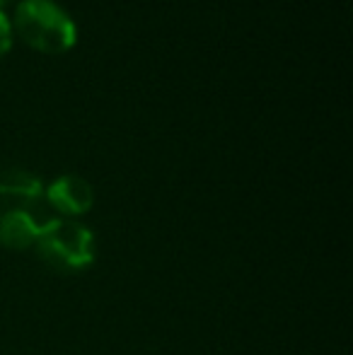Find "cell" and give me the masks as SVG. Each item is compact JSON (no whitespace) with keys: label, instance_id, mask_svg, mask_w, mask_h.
I'll return each mask as SVG.
<instances>
[{"label":"cell","instance_id":"cell-2","mask_svg":"<svg viewBox=\"0 0 353 355\" xmlns=\"http://www.w3.org/2000/svg\"><path fill=\"white\" fill-rule=\"evenodd\" d=\"M12 32L42 53H63L76 44L78 29L71 15L53 0H22L15 10Z\"/></svg>","mask_w":353,"mask_h":355},{"label":"cell","instance_id":"cell-1","mask_svg":"<svg viewBox=\"0 0 353 355\" xmlns=\"http://www.w3.org/2000/svg\"><path fill=\"white\" fill-rule=\"evenodd\" d=\"M34 249L44 263L61 273L85 271L92 266L94 252H97L94 234L87 225L73 218H58V215L42 225Z\"/></svg>","mask_w":353,"mask_h":355},{"label":"cell","instance_id":"cell-3","mask_svg":"<svg viewBox=\"0 0 353 355\" xmlns=\"http://www.w3.org/2000/svg\"><path fill=\"white\" fill-rule=\"evenodd\" d=\"M37 213L51 218L46 201H44V187L37 177L27 172H5L0 174V218L8 213Z\"/></svg>","mask_w":353,"mask_h":355},{"label":"cell","instance_id":"cell-5","mask_svg":"<svg viewBox=\"0 0 353 355\" xmlns=\"http://www.w3.org/2000/svg\"><path fill=\"white\" fill-rule=\"evenodd\" d=\"M51 218H44V215L27 213V211L3 215L0 218V247L12 249V252L34 249L39 232H42V225Z\"/></svg>","mask_w":353,"mask_h":355},{"label":"cell","instance_id":"cell-4","mask_svg":"<svg viewBox=\"0 0 353 355\" xmlns=\"http://www.w3.org/2000/svg\"><path fill=\"white\" fill-rule=\"evenodd\" d=\"M44 201L53 215L76 220L92 208L94 191L87 179L76 177V174H63L44 189Z\"/></svg>","mask_w":353,"mask_h":355},{"label":"cell","instance_id":"cell-6","mask_svg":"<svg viewBox=\"0 0 353 355\" xmlns=\"http://www.w3.org/2000/svg\"><path fill=\"white\" fill-rule=\"evenodd\" d=\"M10 46H12V24H10L8 15L0 10V56H5Z\"/></svg>","mask_w":353,"mask_h":355},{"label":"cell","instance_id":"cell-7","mask_svg":"<svg viewBox=\"0 0 353 355\" xmlns=\"http://www.w3.org/2000/svg\"><path fill=\"white\" fill-rule=\"evenodd\" d=\"M10 3H15V0H0V10H3L5 5H10Z\"/></svg>","mask_w":353,"mask_h":355}]
</instances>
